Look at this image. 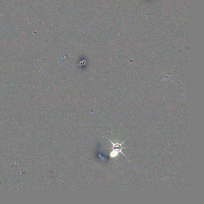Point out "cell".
Returning a JSON list of instances; mask_svg holds the SVG:
<instances>
[{"instance_id":"6da1fadb","label":"cell","mask_w":204,"mask_h":204,"mask_svg":"<svg viewBox=\"0 0 204 204\" xmlns=\"http://www.w3.org/2000/svg\"><path fill=\"white\" fill-rule=\"evenodd\" d=\"M109 141H110V143L113 144V151H116L117 152V153L119 154V153H121L122 154H123L125 156V155L123 154V153L122 151V149H123V147L122 146V144H123V142L122 143H114L113 141H111L110 139H108Z\"/></svg>"}]
</instances>
